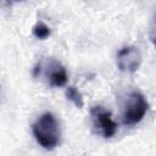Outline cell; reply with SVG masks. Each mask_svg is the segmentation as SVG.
Returning <instances> with one entry per match:
<instances>
[{
    "label": "cell",
    "instance_id": "1",
    "mask_svg": "<svg viewBox=\"0 0 156 156\" xmlns=\"http://www.w3.org/2000/svg\"><path fill=\"white\" fill-rule=\"evenodd\" d=\"M32 130L38 144L46 150L55 149L60 143V126L56 117L51 112L43 113L34 122Z\"/></svg>",
    "mask_w": 156,
    "mask_h": 156
},
{
    "label": "cell",
    "instance_id": "2",
    "mask_svg": "<svg viewBox=\"0 0 156 156\" xmlns=\"http://www.w3.org/2000/svg\"><path fill=\"white\" fill-rule=\"evenodd\" d=\"M147 108L149 102L143 94L138 91L130 93L123 112V123L127 126H134L139 123L147 112Z\"/></svg>",
    "mask_w": 156,
    "mask_h": 156
},
{
    "label": "cell",
    "instance_id": "3",
    "mask_svg": "<svg viewBox=\"0 0 156 156\" xmlns=\"http://www.w3.org/2000/svg\"><path fill=\"white\" fill-rule=\"evenodd\" d=\"M93 123L96 128L100 129L101 134L105 138H111L117 132V123L113 121L110 111L102 106H94L90 110Z\"/></svg>",
    "mask_w": 156,
    "mask_h": 156
},
{
    "label": "cell",
    "instance_id": "4",
    "mask_svg": "<svg viewBox=\"0 0 156 156\" xmlns=\"http://www.w3.org/2000/svg\"><path fill=\"white\" fill-rule=\"evenodd\" d=\"M141 65V54L136 46H124L117 54V66L121 71L133 73Z\"/></svg>",
    "mask_w": 156,
    "mask_h": 156
},
{
    "label": "cell",
    "instance_id": "5",
    "mask_svg": "<svg viewBox=\"0 0 156 156\" xmlns=\"http://www.w3.org/2000/svg\"><path fill=\"white\" fill-rule=\"evenodd\" d=\"M46 77L51 87H63L67 83V78H68L66 68L60 62L54 60H51L48 66Z\"/></svg>",
    "mask_w": 156,
    "mask_h": 156
},
{
    "label": "cell",
    "instance_id": "6",
    "mask_svg": "<svg viewBox=\"0 0 156 156\" xmlns=\"http://www.w3.org/2000/svg\"><path fill=\"white\" fill-rule=\"evenodd\" d=\"M66 96H67V99L71 100L77 107H79V108L83 107V105H84V102H83V96H82V94L78 91L77 88H74V87H68V88L66 89Z\"/></svg>",
    "mask_w": 156,
    "mask_h": 156
},
{
    "label": "cell",
    "instance_id": "7",
    "mask_svg": "<svg viewBox=\"0 0 156 156\" xmlns=\"http://www.w3.org/2000/svg\"><path fill=\"white\" fill-rule=\"evenodd\" d=\"M33 34L35 38L38 39H46L49 35H50V28L43 23V22H38L34 27H33Z\"/></svg>",
    "mask_w": 156,
    "mask_h": 156
},
{
    "label": "cell",
    "instance_id": "8",
    "mask_svg": "<svg viewBox=\"0 0 156 156\" xmlns=\"http://www.w3.org/2000/svg\"><path fill=\"white\" fill-rule=\"evenodd\" d=\"M149 38H150V41L152 43V45L156 48V13L154 15V17L151 20V23H150Z\"/></svg>",
    "mask_w": 156,
    "mask_h": 156
}]
</instances>
